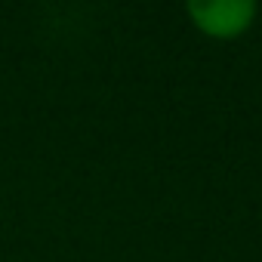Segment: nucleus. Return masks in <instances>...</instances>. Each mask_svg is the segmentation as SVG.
Returning <instances> with one entry per match:
<instances>
[{"label":"nucleus","instance_id":"obj_1","mask_svg":"<svg viewBox=\"0 0 262 262\" xmlns=\"http://www.w3.org/2000/svg\"><path fill=\"white\" fill-rule=\"evenodd\" d=\"M188 16L201 31L213 37H234L250 28L256 4L253 0H191Z\"/></svg>","mask_w":262,"mask_h":262}]
</instances>
